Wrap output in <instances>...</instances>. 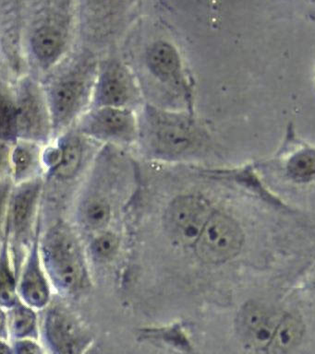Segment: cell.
Returning a JSON list of instances; mask_svg holds the SVG:
<instances>
[{
	"label": "cell",
	"mask_w": 315,
	"mask_h": 354,
	"mask_svg": "<svg viewBox=\"0 0 315 354\" xmlns=\"http://www.w3.org/2000/svg\"><path fill=\"white\" fill-rule=\"evenodd\" d=\"M79 24V3L66 0L30 2L24 7V62L42 80L73 52Z\"/></svg>",
	"instance_id": "obj_1"
},
{
	"label": "cell",
	"mask_w": 315,
	"mask_h": 354,
	"mask_svg": "<svg viewBox=\"0 0 315 354\" xmlns=\"http://www.w3.org/2000/svg\"><path fill=\"white\" fill-rule=\"evenodd\" d=\"M99 65L96 53L82 47L71 52L41 80L51 110L54 138L73 129L90 109Z\"/></svg>",
	"instance_id": "obj_2"
},
{
	"label": "cell",
	"mask_w": 315,
	"mask_h": 354,
	"mask_svg": "<svg viewBox=\"0 0 315 354\" xmlns=\"http://www.w3.org/2000/svg\"><path fill=\"white\" fill-rule=\"evenodd\" d=\"M138 118L136 146L150 159L163 162L184 159L195 153L203 142V133L186 113L145 104Z\"/></svg>",
	"instance_id": "obj_3"
},
{
	"label": "cell",
	"mask_w": 315,
	"mask_h": 354,
	"mask_svg": "<svg viewBox=\"0 0 315 354\" xmlns=\"http://www.w3.org/2000/svg\"><path fill=\"white\" fill-rule=\"evenodd\" d=\"M13 93L18 140L48 145L54 138L53 123L41 80L30 74L24 75L17 80Z\"/></svg>",
	"instance_id": "obj_4"
},
{
	"label": "cell",
	"mask_w": 315,
	"mask_h": 354,
	"mask_svg": "<svg viewBox=\"0 0 315 354\" xmlns=\"http://www.w3.org/2000/svg\"><path fill=\"white\" fill-rule=\"evenodd\" d=\"M74 129L101 145L125 149L137 145L139 118L127 108L91 107Z\"/></svg>",
	"instance_id": "obj_5"
},
{
	"label": "cell",
	"mask_w": 315,
	"mask_h": 354,
	"mask_svg": "<svg viewBox=\"0 0 315 354\" xmlns=\"http://www.w3.org/2000/svg\"><path fill=\"white\" fill-rule=\"evenodd\" d=\"M143 104L142 90L129 66L117 57L100 61L91 107L136 111Z\"/></svg>",
	"instance_id": "obj_6"
},
{
	"label": "cell",
	"mask_w": 315,
	"mask_h": 354,
	"mask_svg": "<svg viewBox=\"0 0 315 354\" xmlns=\"http://www.w3.org/2000/svg\"><path fill=\"white\" fill-rule=\"evenodd\" d=\"M44 260L57 287L71 290L80 283L82 267L78 245L66 227L52 229L44 243Z\"/></svg>",
	"instance_id": "obj_7"
},
{
	"label": "cell",
	"mask_w": 315,
	"mask_h": 354,
	"mask_svg": "<svg viewBox=\"0 0 315 354\" xmlns=\"http://www.w3.org/2000/svg\"><path fill=\"white\" fill-rule=\"evenodd\" d=\"M244 234L239 224L222 213L214 212L195 243L199 259L220 264L233 259L242 248Z\"/></svg>",
	"instance_id": "obj_8"
},
{
	"label": "cell",
	"mask_w": 315,
	"mask_h": 354,
	"mask_svg": "<svg viewBox=\"0 0 315 354\" xmlns=\"http://www.w3.org/2000/svg\"><path fill=\"white\" fill-rule=\"evenodd\" d=\"M214 212L209 202L200 196H179L168 206L165 223L178 243L195 245Z\"/></svg>",
	"instance_id": "obj_9"
},
{
	"label": "cell",
	"mask_w": 315,
	"mask_h": 354,
	"mask_svg": "<svg viewBox=\"0 0 315 354\" xmlns=\"http://www.w3.org/2000/svg\"><path fill=\"white\" fill-rule=\"evenodd\" d=\"M44 333L51 354H84L92 346L87 329L64 309H51Z\"/></svg>",
	"instance_id": "obj_10"
},
{
	"label": "cell",
	"mask_w": 315,
	"mask_h": 354,
	"mask_svg": "<svg viewBox=\"0 0 315 354\" xmlns=\"http://www.w3.org/2000/svg\"><path fill=\"white\" fill-rule=\"evenodd\" d=\"M145 63L151 76L163 85L185 91L183 64L175 44L165 39L152 41L145 52Z\"/></svg>",
	"instance_id": "obj_11"
},
{
	"label": "cell",
	"mask_w": 315,
	"mask_h": 354,
	"mask_svg": "<svg viewBox=\"0 0 315 354\" xmlns=\"http://www.w3.org/2000/svg\"><path fill=\"white\" fill-rule=\"evenodd\" d=\"M282 317L262 304L250 303L240 311L237 325L251 345L267 350Z\"/></svg>",
	"instance_id": "obj_12"
},
{
	"label": "cell",
	"mask_w": 315,
	"mask_h": 354,
	"mask_svg": "<svg viewBox=\"0 0 315 354\" xmlns=\"http://www.w3.org/2000/svg\"><path fill=\"white\" fill-rule=\"evenodd\" d=\"M129 2H85L80 8L84 13L85 30L93 36L113 35L120 30L129 13Z\"/></svg>",
	"instance_id": "obj_13"
},
{
	"label": "cell",
	"mask_w": 315,
	"mask_h": 354,
	"mask_svg": "<svg viewBox=\"0 0 315 354\" xmlns=\"http://www.w3.org/2000/svg\"><path fill=\"white\" fill-rule=\"evenodd\" d=\"M21 2H8V8H2V49L6 53L10 68L19 77L21 63L24 62L23 49L24 13Z\"/></svg>",
	"instance_id": "obj_14"
},
{
	"label": "cell",
	"mask_w": 315,
	"mask_h": 354,
	"mask_svg": "<svg viewBox=\"0 0 315 354\" xmlns=\"http://www.w3.org/2000/svg\"><path fill=\"white\" fill-rule=\"evenodd\" d=\"M2 160H6L16 182L30 181L37 168L43 167V147L31 141L18 140L12 146L1 143Z\"/></svg>",
	"instance_id": "obj_15"
},
{
	"label": "cell",
	"mask_w": 315,
	"mask_h": 354,
	"mask_svg": "<svg viewBox=\"0 0 315 354\" xmlns=\"http://www.w3.org/2000/svg\"><path fill=\"white\" fill-rule=\"evenodd\" d=\"M42 183L32 179L23 183L15 191L10 202V213L16 229H24L34 214L39 199Z\"/></svg>",
	"instance_id": "obj_16"
},
{
	"label": "cell",
	"mask_w": 315,
	"mask_h": 354,
	"mask_svg": "<svg viewBox=\"0 0 315 354\" xmlns=\"http://www.w3.org/2000/svg\"><path fill=\"white\" fill-rule=\"evenodd\" d=\"M303 334L304 324L300 317L283 315L267 351L269 354H289L300 344Z\"/></svg>",
	"instance_id": "obj_17"
},
{
	"label": "cell",
	"mask_w": 315,
	"mask_h": 354,
	"mask_svg": "<svg viewBox=\"0 0 315 354\" xmlns=\"http://www.w3.org/2000/svg\"><path fill=\"white\" fill-rule=\"evenodd\" d=\"M1 115H0V133L1 143L12 146L18 141L17 109L13 88L2 82Z\"/></svg>",
	"instance_id": "obj_18"
},
{
	"label": "cell",
	"mask_w": 315,
	"mask_h": 354,
	"mask_svg": "<svg viewBox=\"0 0 315 354\" xmlns=\"http://www.w3.org/2000/svg\"><path fill=\"white\" fill-rule=\"evenodd\" d=\"M21 292L24 300L35 307L46 304L48 299V289L39 268L29 266L21 284Z\"/></svg>",
	"instance_id": "obj_19"
},
{
	"label": "cell",
	"mask_w": 315,
	"mask_h": 354,
	"mask_svg": "<svg viewBox=\"0 0 315 354\" xmlns=\"http://www.w3.org/2000/svg\"><path fill=\"white\" fill-rule=\"evenodd\" d=\"M82 217L91 228H102L111 217V207L109 201L102 196H93L84 203Z\"/></svg>",
	"instance_id": "obj_20"
},
{
	"label": "cell",
	"mask_w": 315,
	"mask_h": 354,
	"mask_svg": "<svg viewBox=\"0 0 315 354\" xmlns=\"http://www.w3.org/2000/svg\"><path fill=\"white\" fill-rule=\"evenodd\" d=\"M35 317L29 309L17 308L13 312L10 320V331L17 340L33 339L37 337Z\"/></svg>",
	"instance_id": "obj_21"
},
{
	"label": "cell",
	"mask_w": 315,
	"mask_h": 354,
	"mask_svg": "<svg viewBox=\"0 0 315 354\" xmlns=\"http://www.w3.org/2000/svg\"><path fill=\"white\" fill-rule=\"evenodd\" d=\"M289 173L298 179H306L315 174V154L314 152L305 151L295 155L290 160Z\"/></svg>",
	"instance_id": "obj_22"
},
{
	"label": "cell",
	"mask_w": 315,
	"mask_h": 354,
	"mask_svg": "<svg viewBox=\"0 0 315 354\" xmlns=\"http://www.w3.org/2000/svg\"><path fill=\"white\" fill-rule=\"evenodd\" d=\"M118 246V238L110 232H105L93 241V251L96 257H100V259H107L116 253Z\"/></svg>",
	"instance_id": "obj_23"
},
{
	"label": "cell",
	"mask_w": 315,
	"mask_h": 354,
	"mask_svg": "<svg viewBox=\"0 0 315 354\" xmlns=\"http://www.w3.org/2000/svg\"><path fill=\"white\" fill-rule=\"evenodd\" d=\"M1 354H42L40 346L33 339L17 340L12 347L2 342Z\"/></svg>",
	"instance_id": "obj_24"
},
{
	"label": "cell",
	"mask_w": 315,
	"mask_h": 354,
	"mask_svg": "<svg viewBox=\"0 0 315 354\" xmlns=\"http://www.w3.org/2000/svg\"><path fill=\"white\" fill-rule=\"evenodd\" d=\"M84 354H103L100 351L98 350V348H93V346H91L89 348Z\"/></svg>",
	"instance_id": "obj_25"
}]
</instances>
